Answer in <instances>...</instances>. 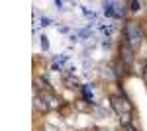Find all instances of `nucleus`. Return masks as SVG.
Listing matches in <instances>:
<instances>
[{
    "instance_id": "nucleus-7",
    "label": "nucleus",
    "mask_w": 147,
    "mask_h": 131,
    "mask_svg": "<svg viewBox=\"0 0 147 131\" xmlns=\"http://www.w3.org/2000/svg\"><path fill=\"white\" fill-rule=\"evenodd\" d=\"M41 45H43V49H47V37H41Z\"/></svg>"
},
{
    "instance_id": "nucleus-8",
    "label": "nucleus",
    "mask_w": 147,
    "mask_h": 131,
    "mask_svg": "<svg viewBox=\"0 0 147 131\" xmlns=\"http://www.w3.org/2000/svg\"><path fill=\"white\" fill-rule=\"evenodd\" d=\"M51 22V20H49V18H41V24H43V26H47V24Z\"/></svg>"
},
{
    "instance_id": "nucleus-3",
    "label": "nucleus",
    "mask_w": 147,
    "mask_h": 131,
    "mask_svg": "<svg viewBox=\"0 0 147 131\" xmlns=\"http://www.w3.org/2000/svg\"><path fill=\"white\" fill-rule=\"evenodd\" d=\"M104 12L106 16H112V18H122L124 16V4L122 2H104Z\"/></svg>"
},
{
    "instance_id": "nucleus-1",
    "label": "nucleus",
    "mask_w": 147,
    "mask_h": 131,
    "mask_svg": "<svg viewBox=\"0 0 147 131\" xmlns=\"http://www.w3.org/2000/svg\"><path fill=\"white\" fill-rule=\"evenodd\" d=\"M125 39H127V45H129L131 49L141 45L143 35H141V30H139V26H137L136 22H127L125 24Z\"/></svg>"
},
{
    "instance_id": "nucleus-2",
    "label": "nucleus",
    "mask_w": 147,
    "mask_h": 131,
    "mask_svg": "<svg viewBox=\"0 0 147 131\" xmlns=\"http://www.w3.org/2000/svg\"><path fill=\"white\" fill-rule=\"evenodd\" d=\"M112 106L118 112V116H127L131 112V104L127 102L125 96H112Z\"/></svg>"
},
{
    "instance_id": "nucleus-6",
    "label": "nucleus",
    "mask_w": 147,
    "mask_h": 131,
    "mask_svg": "<svg viewBox=\"0 0 147 131\" xmlns=\"http://www.w3.org/2000/svg\"><path fill=\"white\" fill-rule=\"evenodd\" d=\"M139 8H141V2H131V10L134 12H137Z\"/></svg>"
},
{
    "instance_id": "nucleus-5",
    "label": "nucleus",
    "mask_w": 147,
    "mask_h": 131,
    "mask_svg": "<svg viewBox=\"0 0 147 131\" xmlns=\"http://www.w3.org/2000/svg\"><path fill=\"white\" fill-rule=\"evenodd\" d=\"M82 90H84V96H86V100H90V102H92V90H90V88H86V86L82 88Z\"/></svg>"
},
{
    "instance_id": "nucleus-4",
    "label": "nucleus",
    "mask_w": 147,
    "mask_h": 131,
    "mask_svg": "<svg viewBox=\"0 0 147 131\" xmlns=\"http://www.w3.org/2000/svg\"><path fill=\"white\" fill-rule=\"evenodd\" d=\"M120 53H122V59L125 61V65H131V61H134V51H131V47L125 43L122 49H120Z\"/></svg>"
},
{
    "instance_id": "nucleus-9",
    "label": "nucleus",
    "mask_w": 147,
    "mask_h": 131,
    "mask_svg": "<svg viewBox=\"0 0 147 131\" xmlns=\"http://www.w3.org/2000/svg\"><path fill=\"white\" fill-rule=\"evenodd\" d=\"M100 131H104V129H100Z\"/></svg>"
}]
</instances>
